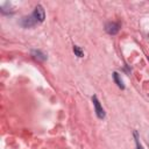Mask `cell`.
Here are the masks:
<instances>
[{"label":"cell","instance_id":"1","mask_svg":"<svg viewBox=\"0 0 149 149\" xmlns=\"http://www.w3.org/2000/svg\"><path fill=\"white\" fill-rule=\"evenodd\" d=\"M33 16H34V19L36 20V22H43L44 19H45V13H44L43 7L40 6V5H37V6L35 7V10H34V13H33Z\"/></svg>","mask_w":149,"mask_h":149},{"label":"cell","instance_id":"2","mask_svg":"<svg viewBox=\"0 0 149 149\" xmlns=\"http://www.w3.org/2000/svg\"><path fill=\"white\" fill-rule=\"evenodd\" d=\"M92 101H93V105H94V109H95L97 116H98L99 119H102V118L105 116V112H104V108L101 107V105H100L98 98H97L95 95H93V97H92Z\"/></svg>","mask_w":149,"mask_h":149},{"label":"cell","instance_id":"3","mask_svg":"<svg viewBox=\"0 0 149 149\" xmlns=\"http://www.w3.org/2000/svg\"><path fill=\"white\" fill-rule=\"evenodd\" d=\"M105 29H106V31H107L108 34L114 35V34H116V33L119 31L120 24L116 23V22H108V23L105 26Z\"/></svg>","mask_w":149,"mask_h":149},{"label":"cell","instance_id":"4","mask_svg":"<svg viewBox=\"0 0 149 149\" xmlns=\"http://www.w3.org/2000/svg\"><path fill=\"white\" fill-rule=\"evenodd\" d=\"M35 23H36V20L34 19L33 15H30V16H24V17H22V20H21V24H22L23 27H26V28L33 27Z\"/></svg>","mask_w":149,"mask_h":149},{"label":"cell","instance_id":"5","mask_svg":"<svg viewBox=\"0 0 149 149\" xmlns=\"http://www.w3.org/2000/svg\"><path fill=\"white\" fill-rule=\"evenodd\" d=\"M113 78H114V81L116 83V85L120 88H125V85H123V83H122V80H121V78H120V76H119L118 72H114L113 73Z\"/></svg>","mask_w":149,"mask_h":149},{"label":"cell","instance_id":"6","mask_svg":"<svg viewBox=\"0 0 149 149\" xmlns=\"http://www.w3.org/2000/svg\"><path fill=\"white\" fill-rule=\"evenodd\" d=\"M33 55H34V57H35L36 59H38V61H44V59L47 58V56H45L44 54H42L40 50H34V51H33Z\"/></svg>","mask_w":149,"mask_h":149},{"label":"cell","instance_id":"7","mask_svg":"<svg viewBox=\"0 0 149 149\" xmlns=\"http://www.w3.org/2000/svg\"><path fill=\"white\" fill-rule=\"evenodd\" d=\"M73 52L78 56V57H83L84 56V52H83V50L78 47V45H73Z\"/></svg>","mask_w":149,"mask_h":149},{"label":"cell","instance_id":"8","mask_svg":"<svg viewBox=\"0 0 149 149\" xmlns=\"http://www.w3.org/2000/svg\"><path fill=\"white\" fill-rule=\"evenodd\" d=\"M134 135H135V142H136V149H143L142 148V146L140 144V142H139V139H137V134H136V132L134 133Z\"/></svg>","mask_w":149,"mask_h":149}]
</instances>
